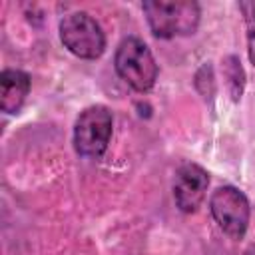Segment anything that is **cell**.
I'll return each instance as SVG.
<instances>
[{
  "label": "cell",
  "instance_id": "obj_5",
  "mask_svg": "<svg viewBox=\"0 0 255 255\" xmlns=\"http://www.w3.org/2000/svg\"><path fill=\"white\" fill-rule=\"evenodd\" d=\"M209 211L215 219V223L233 239H241L249 225V199L247 195L233 187V185H221L217 187L209 197Z\"/></svg>",
  "mask_w": 255,
  "mask_h": 255
},
{
  "label": "cell",
  "instance_id": "obj_6",
  "mask_svg": "<svg viewBox=\"0 0 255 255\" xmlns=\"http://www.w3.org/2000/svg\"><path fill=\"white\" fill-rule=\"evenodd\" d=\"M209 187V173L197 163H185L175 171L173 199L179 211L193 213L203 203Z\"/></svg>",
  "mask_w": 255,
  "mask_h": 255
},
{
  "label": "cell",
  "instance_id": "obj_10",
  "mask_svg": "<svg viewBox=\"0 0 255 255\" xmlns=\"http://www.w3.org/2000/svg\"><path fill=\"white\" fill-rule=\"evenodd\" d=\"M241 255H255V243H249Z\"/></svg>",
  "mask_w": 255,
  "mask_h": 255
},
{
  "label": "cell",
  "instance_id": "obj_9",
  "mask_svg": "<svg viewBox=\"0 0 255 255\" xmlns=\"http://www.w3.org/2000/svg\"><path fill=\"white\" fill-rule=\"evenodd\" d=\"M239 10L243 12L245 28H247V56L251 66L255 68V4L253 2H239Z\"/></svg>",
  "mask_w": 255,
  "mask_h": 255
},
{
  "label": "cell",
  "instance_id": "obj_3",
  "mask_svg": "<svg viewBox=\"0 0 255 255\" xmlns=\"http://www.w3.org/2000/svg\"><path fill=\"white\" fill-rule=\"evenodd\" d=\"M60 40L64 48L82 60H96L106 50L104 30L88 12L66 14L60 20Z\"/></svg>",
  "mask_w": 255,
  "mask_h": 255
},
{
  "label": "cell",
  "instance_id": "obj_1",
  "mask_svg": "<svg viewBox=\"0 0 255 255\" xmlns=\"http://www.w3.org/2000/svg\"><path fill=\"white\" fill-rule=\"evenodd\" d=\"M149 30L155 38L189 36L199 26V4L193 0H149L141 4Z\"/></svg>",
  "mask_w": 255,
  "mask_h": 255
},
{
  "label": "cell",
  "instance_id": "obj_2",
  "mask_svg": "<svg viewBox=\"0 0 255 255\" xmlns=\"http://www.w3.org/2000/svg\"><path fill=\"white\" fill-rule=\"evenodd\" d=\"M118 76L135 92H147L157 80V64L147 44L135 36L124 38L114 56Z\"/></svg>",
  "mask_w": 255,
  "mask_h": 255
},
{
  "label": "cell",
  "instance_id": "obj_4",
  "mask_svg": "<svg viewBox=\"0 0 255 255\" xmlns=\"http://www.w3.org/2000/svg\"><path fill=\"white\" fill-rule=\"evenodd\" d=\"M114 128L112 112L106 106L86 108L74 124V149L82 157H100L110 143Z\"/></svg>",
  "mask_w": 255,
  "mask_h": 255
},
{
  "label": "cell",
  "instance_id": "obj_7",
  "mask_svg": "<svg viewBox=\"0 0 255 255\" xmlns=\"http://www.w3.org/2000/svg\"><path fill=\"white\" fill-rule=\"evenodd\" d=\"M30 92V76L22 70H4L0 74V110L4 114H18Z\"/></svg>",
  "mask_w": 255,
  "mask_h": 255
},
{
  "label": "cell",
  "instance_id": "obj_8",
  "mask_svg": "<svg viewBox=\"0 0 255 255\" xmlns=\"http://www.w3.org/2000/svg\"><path fill=\"white\" fill-rule=\"evenodd\" d=\"M223 78L225 86L229 90V96L233 102H239L245 90V70L241 66V60L237 56H227L223 58Z\"/></svg>",
  "mask_w": 255,
  "mask_h": 255
}]
</instances>
